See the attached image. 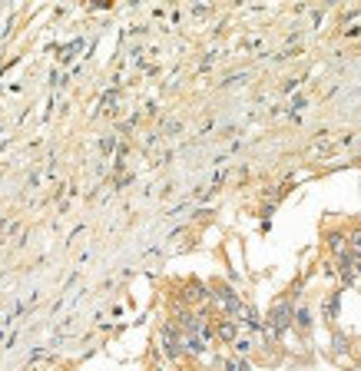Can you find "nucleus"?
<instances>
[{
    "label": "nucleus",
    "mask_w": 361,
    "mask_h": 371,
    "mask_svg": "<svg viewBox=\"0 0 361 371\" xmlns=\"http://www.w3.org/2000/svg\"><path fill=\"white\" fill-rule=\"evenodd\" d=\"M328 355L335 358L338 365H348V361H351V335H348V331H342L338 325L331 328V348H328Z\"/></svg>",
    "instance_id": "obj_1"
},
{
    "label": "nucleus",
    "mask_w": 361,
    "mask_h": 371,
    "mask_svg": "<svg viewBox=\"0 0 361 371\" xmlns=\"http://www.w3.org/2000/svg\"><path fill=\"white\" fill-rule=\"evenodd\" d=\"M325 242H328V252L335 262L351 252V239H348V232H342V229H328V232H325Z\"/></svg>",
    "instance_id": "obj_2"
},
{
    "label": "nucleus",
    "mask_w": 361,
    "mask_h": 371,
    "mask_svg": "<svg viewBox=\"0 0 361 371\" xmlns=\"http://www.w3.org/2000/svg\"><path fill=\"white\" fill-rule=\"evenodd\" d=\"M242 335V328H239V322H232V318H215V342L219 345H236V338Z\"/></svg>",
    "instance_id": "obj_3"
},
{
    "label": "nucleus",
    "mask_w": 361,
    "mask_h": 371,
    "mask_svg": "<svg viewBox=\"0 0 361 371\" xmlns=\"http://www.w3.org/2000/svg\"><path fill=\"white\" fill-rule=\"evenodd\" d=\"M338 315H342V288L328 292L325 302H322V318H325L331 328H335V322H338Z\"/></svg>",
    "instance_id": "obj_4"
},
{
    "label": "nucleus",
    "mask_w": 361,
    "mask_h": 371,
    "mask_svg": "<svg viewBox=\"0 0 361 371\" xmlns=\"http://www.w3.org/2000/svg\"><path fill=\"white\" fill-rule=\"evenodd\" d=\"M312 328H315V315H312V309L305 302H299L295 305V331L299 335H312Z\"/></svg>",
    "instance_id": "obj_5"
},
{
    "label": "nucleus",
    "mask_w": 361,
    "mask_h": 371,
    "mask_svg": "<svg viewBox=\"0 0 361 371\" xmlns=\"http://www.w3.org/2000/svg\"><path fill=\"white\" fill-rule=\"evenodd\" d=\"M215 368L219 371H252V361L239 355H215Z\"/></svg>",
    "instance_id": "obj_6"
},
{
    "label": "nucleus",
    "mask_w": 361,
    "mask_h": 371,
    "mask_svg": "<svg viewBox=\"0 0 361 371\" xmlns=\"http://www.w3.org/2000/svg\"><path fill=\"white\" fill-rule=\"evenodd\" d=\"M100 153H103V159H109L113 153H120V139H116V133H109L100 139Z\"/></svg>",
    "instance_id": "obj_7"
},
{
    "label": "nucleus",
    "mask_w": 361,
    "mask_h": 371,
    "mask_svg": "<svg viewBox=\"0 0 361 371\" xmlns=\"http://www.w3.org/2000/svg\"><path fill=\"white\" fill-rule=\"evenodd\" d=\"M116 103H120V89H109L100 106H103V113H116Z\"/></svg>",
    "instance_id": "obj_8"
},
{
    "label": "nucleus",
    "mask_w": 361,
    "mask_h": 371,
    "mask_svg": "<svg viewBox=\"0 0 361 371\" xmlns=\"http://www.w3.org/2000/svg\"><path fill=\"white\" fill-rule=\"evenodd\" d=\"M245 70H242V74H232V76H226V80H222V83H219V87H236V83H245Z\"/></svg>",
    "instance_id": "obj_9"
},
{
    "label": "nucleus",
    "mask_w": 361,
    "mask_h": 371,
    "mask_svg": "<svg viewBox=\"0 0 361 371\" xmlns=\"http://www.w3.org/2000/svg\"><path fill=\"white\" fill-rule=\"evenodd\" d=\"M37 182H40V173H30V179H27V186H30V189H37Z\"/></svg>",
    "instance_id": "obj_10"
},
{
    "label": "nucleus",
    "mask_w": 361,
    "mask_h": 371,
    "mask_svg": "<svg viewBox=\"0 0 361 371\" xmlns=\"http://www.w3.org/2000/svg\"><path fill=\"white\" fill-rule=\"evenodd\" d=\"M152 371H166V368H152Z\"/></svg>",
    "instance_id": "obj_11"
},
{
    "label": "nucleus",
    "mask_w": 361,
    "mask_h": 371,
    "mask_svg": "<svg viewBox=\"0 0 361 371\" xmlns=\"http://www.w3.org/2000/svg\"><path fill=\"white\" fill-rule=\"evenodd\" d=\"M0 249H3V239H0Z\"/></svg>",
    "instance_id": "obj_12"
}]
</instances>
